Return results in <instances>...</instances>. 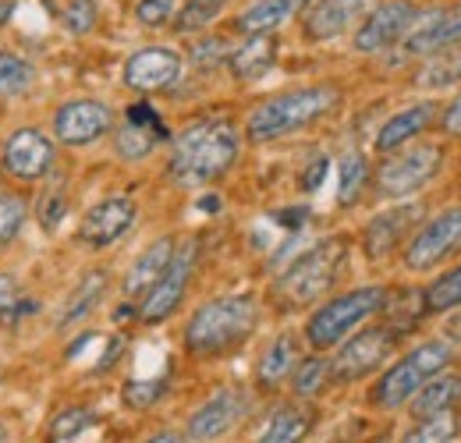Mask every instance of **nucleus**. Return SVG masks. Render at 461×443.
Listing matches in <instances>:
<instances>
[{
  "instance_id": "29",
  "label": "nucleus",
  "mask_w": 461,
  "mask_h": 443,
  "mask_svg": "<svg viewBox=\"0 0 461 443\" xmlns=\"http://www.w3.org/2000/svg\"><path fill=\"white\" fill-rule=\"evenodd\" d=\"M288 380H291L294 401H309V397H316L320 390L327 387V380H330V362H327L320 351H312V355H305V358L294 362Z\"/></svg>"
},
{
  "instance_id": "24",
  "label": "nucleus",
  "mask_w": 461,
  "mask_h": 443,
  "mask_svg": "<svg viewBox=\"0 0 461 443\" xmlns=\"http://www.w3.org/2000/svg\"><path fill=\"white\" fill-rule=\"evenodd\" d=\"M228 64L238 82H256L270 75L277 64V36H249L238 50H230Z\"/></svg>"
},
{
  "instance_id": "15",
  "label": "nucleus",
  "mask_w": 461,
  "mask_h": 443,
  "mask_svg": "<svg viewBox=\"0 0 461 443\" xmlns=\"http://www.w3.org/2000/svg\"><path fill=\"white\" fill-rule=\"evenodd\" d=\"M135 217H139V210H135V203H131L128 195L100 199V203L82 217V223H78V241H82L86 249H93V252L111 249V245H117V241L135 227Z\"/></svg>"
},
{
  "instance_id": "42",
  "label": "nucleus",
  "mask_w": 461,
  "mask_h": 443,
  "mask_svg": "<svg viewBox=\"0 0 461 443\" xmlns=\"http://www.w3.org/2000/svg\"><path fill=\"white\" fill-rule=\"evenodd\" d=\"M174 11H177V0H139L135 18H139V25H146V29H160V25L171 22Z\"/></svg>"
},
{
  "instance_id": "36",
  "label": "nucleus",
  "mask_w": 461,
  "mask_h": 443,
  "mask_svg": "<svg viewBox=\"0 0 461 443\" xmlns=\"http://www.w3.org/2000/svg\"><path fill=\"white\" fill-rule=\"evenodd\" d=\"M29 221V203L14 192H0V249L11 245Z\"/></svg>"
},
{
  "instance_id": "41",
  "label": "nucleus",
  "mask_w": 461,
  "mask_h": 443,
  "mask_svg": "<svg viewBox=\"0 0 461 443\" xmlns=\"http://www.w3.org/2000/svg\"><path fill=\"white\" fill-rule=\"evenodd\" d=\"M124 121L128 124H135V128H146V131H153L160 142L164 139H171V131H167V124L160 121V113L153 104H146V100H139V104H128V111H124Z\"/></svg>"
},
{
  "instance_id": "22",
  "label": "nucleus",
  "mask_w": 461,
  "mask_h": 443,
  "mask_svg": "<svg viewBox=\"0 0 461 443\" xmlns=\"http://www.w3.org/2000/svg\"><path fill=\"white\" fill-rule=\"evenodd\" d=\"M305 4L309 0H256L234 18V29L245 32V36H274Z\"/></svg>"
},
{
  "instance_id": "19",
  "label": "nucleus",
  "mask_w": 461,
  "mask_h": 443,
  "mask_svg": "<svg viewBox=\"0 0 461 443\" xmlns=\"http://www.w3.org/2000/svg\"><path fill=\"white\" fill-rule=\"evenodd\" d=\"M415 217H422L419 206H398V210H391V213L373 217V221L366 223V231H362V249H366V256H369V259L391 256V252L398 249L402 234L415 223Z\"/></svg>"
},
{
  "instance_id": "10",
  "label": "nucleus",
  "mask_w": 461,
  "mask_h": 443,
  "mask_svg": "<svg viewBox=\"0 0 461 443\" xmlns=\"http://www.w3.org/2000/svg\"><path fill=\"white\" fill-rule=\"evenodd\" d=\"M415 22H419V7L411 0H384L358 22L351 47L358 54H380V50L402 43L415 29Z\"/></svg>"
},
{
  "instance_id": "50",
  "label": "nucleus",
  "mask_w": 461,
  "mask_h": 443,
  "mask_svg": "<svg viewBox=\"0 0 461 443\" xmlns=\"http://www.w3.org/2000/svg\"><path fill=\"white\" fill-rule=\"evenodd\" d=\"M14 14V0H0V25H7Z\"/></svg>"
},
{
  "instance_id": "49",
  "label": "nucleus",
  "mask_w": 461,
  "mask_h": 443,
  "mask_svg": "<svg viewBox=\"0 0 461 443\" xmlns=\"http://www.w3.org/2000/svg\"><path fill=\"white\" fill-rule=\"evenodd\" d=\"M146 443H188V440H185V433H174V429H164V433L149 437Z\"/></svg>"
},
{
  "instance_id": "6",
  "label": "nucleus",
  "mask_w": 461,
  "mask_h": 443,
  "mask_svg": "<svg viewBox=\"0 0 461 443\" xmlns=\"http://www.w3.org/2000/svg\"><path fill=\"white\" fill-rule=\"evenodd\" d=\"M455 362V344L451 340H422L408 355H402L373 387V404L376 408H402L433 376H440Z\"/></svg>"
},
{
  "instance_id": "17",
  "label": "nucleus",
  "mask_w": 461,
  "mask_h": 443,
  "mask_svg": "<svg viewBox=\"0 0 461 443\" xmlns=\"http://www.w3.org/2000/svg\"><path fill=\"white\" fill-rule=\"evenodd\" d=\"M373 7H376L373 0H309L305 18H302L305 40H312V43L338 40L358 18H366Z\"/></svg>"
},
{
  "instance_id": "39",
  "label": "nucleus",
  "mask_w": 461,
  "mask_h": 443,
  "mask_svg": "<svg viewBox=\"0 0 461 443\" xmlns=\"http://www.w3.org/2000/svg\"><path fill=\"white\" fill-rule=\"evenodd\" d=\"M164 390H167L164 380H128L124 390H121V397H124L128 408L146 411V408H153V404L164 397Z\"/></svg>"
},
{
  "instance_id": "25",
  "label": "nucleus",
  "mask_w": 461,
  "mask_h": 443,
  "mask_svg": "<svg viewBox=\"0 0 461 443\" xmlns=\"http://www.w3.org/2000/svg\"><path fill=\"white\" fill-rule=\"evenodd\" d=\"M107 277H111L107 270H89L86 277L71 287V294L64 298V305H60V312H58V330H68V327L82 323V320L104 302V294H107Z\"/></svg>"
},
{
  "instance_id": "34",
  "label": "nucleus",
  "mask_w": 461,
  "mask_h": 443,
  "mask_svg": "<svg viewBox=\"0 0 461 443\" xmlns=\"http://www.w3.org/2000/svg\"><path fill=\"white\" fill-rule=\"evenodd\" d=\"M458 78H461V47L440 50V57H433L419 71V86H426V89H444V86H451Z\"/></svg>"
},
{
  "instance_id": "1",
  "label": "nucleus",
  "mask_w": 461,
  "mask_h": 443,
  "mask_svg": "<svg viewBox=\"0 0 461 443\" xmlns=\"http://www.w3.org/2000/svg\"><path fill=\"white\" fill-rule=\"evenodd\" d=\"M238 128L224 117H210V121H195L188 128H181L171 142V177L177 185H210L217 177H224L234 160H238Z\"/></svg>"
},
{
  "instance_id": "21",
  "label": "nucleus",
  "mask_w": 461,
  "mask_h": 443,
  "mask_svg": "<svg viewBox=\"0 0 461 443\" xmlns=\"http://www.w3.org/2000/svg\"><path fill=\"white\" fill-rule=\"evenodd\" d=\"M174 249H177V241H174L171 234H164V238H157L131 267H128V274H124V280H121V287H124V294L128 298H142L157 280H160V274L167 270V263H171Z\"/></svg>"
},
{
  "instance_id": "44",
  "label": "nucleus",
  "mask_w": 461,
  "mask_h": 443,
  "mask_svg": "<svg viewBox=\"0 0 461 443\" xmlns=\"http://www.w3.org/2000/svg\"><path fill=\"white\" fill-rule=\"evenodd\" d=\"M327 170H330V160L327 157H316L312 164L305 167V174H302V192H320L323 188V181H327Z\"/></svg>"
},
{
  "instance_id": "52",
  "label": "nucleus",
  "mask_w": 461,
  "mask_h": 443,
  "mask_svg": "<svg viewBox=\"0 0 461 443\" xmlns=\"http://www.w3.org/2000/svg\"><path fill=\"white\" fill-rule=\"evenodd\" d=\"M0 443H7V429L4 426H0Z\"/></svg>"
},
{
  "instance_id": "46",
  "label": "nucleus",
  "mask_w": 461,
  "mask_h": 443,
  "mask_svg": "<svg viewBox=\"0 0 461 443\" xmlns=\"http://www.w3.org/2000/svg\"><path fill=\"white\" fill-rule=\"evenodd\" d=\"M270 221L277 223V227H288V231H298L302 223L309 221V206H285V210L270 213Z\"/></svg>"
},
{
  "instance_id": "8",
  "label": "nucleus",
  "mask_w": 461,
  "mask_h": 443,
  "mask_svg": "<svg viewBox=\"0 0 461 443\" xmlns=\"http://www.w3.org/2000/svg\"><path fill=\"white\" fill-rule=\"evenodd\" d=\"M195 259H199V241H195V238H188V241H181V245L174 249L167 270L160 274V280H157V284L142 294V302H139V320H142V323L157 327V323L171 320L174 312H177V305L185 302V291H188V284H192V274H195Z\"/></svg>"
},
{
  "instance_id": "9",
  "label": "nucleus",
  "mask_w": 461,
  "mask_h": 443,
  "mask_svg": "<svg viewBox=\"0 0 461 443\" xmlns=\"http://www.w3.org/2000/svg\"><path fill=\"white\" fill-rule=\"evenodd\" d=\"M444 164V149L433 142H419L408 146L402 153H394L391 160H384L376 170V195L380 199H404L415 195L422 185H429L437 177V170Z\"/></svg>"
},
{
  "instance_id": "47",
  "label": "nucleus",
  "mask_w": 461,
  "mask_h": 443,
  "mask_svg": "<svg viewBox=\"0 0 461 443\" xmlns=\"http://www.w3.org/2000/svg\"><path fill=\"white\" fill-rule=\"evenodd\" d=\"M444 131L447 135H461V93L451 100V107L444 111Z\"/></svg>"
},
{
  "instance_id": "18",
  "label": "nucleus",
  "mask_w": 461,
  "mask_h": 443,
  "mask_svg": "<svg viewBox=\"0 0 461 443\" xmlns=\"http://www.w3.org/2000/svg\"><path fill=\"white\" fill-rule=\"evenodd\" d=\"M461 43V4L451 11H426L419 14L415 29L404 36V54L422 57V54H440L447 47Z\"/></svg>"
},
{
  "instance_id": "4",
  "label": "nucleus",
  "mask_w": 461,
  "mask_h": 443,
  "mask_svg": "<svg viewBox=\"0 0 461 443\" xmlns=\"http://www.w3.org/2000/svg\"><path fill=\"white\" fill-rule=\"evenodd\" d=\"M348 259V238H323L316 241L309 252H302L281 277L274 280L270 294L277 302V309L294 312L305 305H316L341 277Z\"/></svg>"
},
{
  "instance_id": "27",
  "label": "nucleus",
  "mask_w": 461,
  "mask_h": 443,
  "mask_svg": "<svg viewBox=\"0 0 461 443\" xmlns=\"http://www.w3.org/2000/svg\"><path fill=\"white\" fill-rule=\"evenodd\" d=\"M458 401H461V376L440 373V376H433L426 387L408 401V408H411L415 419H429V415H440V411L458 408Z\"/></svg>"
},
{
  "instance_id": "13",
  "label": "nucleus",
  "mask_w": 461,
  "mask_h": 443,
  "mask_svg": "<svg viewBox=\"0 0 461 443\" xmlns=\"http://www.w3.org/2000/svg\"><path fill=\"white\" fill-rule=\"evenodd\" d=\"M111 131H114V111L104 100H93V96L68 100L54 113V135H58V142L71 146V149L93 146Z\"/></svg>"
},
{
  "instance_id": "32",
  "label": "nucleus",
  "mask_w": 461,
  "mask_h": 443,
  "mask_svg": "<svg viewBox=\"0 0 461 443\" xmlns=\"http://www.w3.org/2000/svg\"><path fill=\"white\" fill-rule=\"evenodd\" d=\"M96 426V411L89 408H64L50 419V433L47 440L50 443H75L82 433H89Z\"/></svg>"
},
{
  "instance_id": "12",
  "label": "nucleus",
  "mask_w": 461,
  "mask_h": 443,
  "mask_svg": "<svg viewBox=\"0 0 461 443\" xmlns=\"http://www.w3.org/2000/svg\"><path fill=\"white\" fill-rule=\"evenodd\" d=\"M58 160V146L43 128H14L0 146V167L4 174L18 181H40L50 174Z\"/></svg>"
},
{
  "instance_id": "35",
  "label": "nucleus",
  "mask_w": 461,
  "mask_h": 443,
  "mask_svg": "<svg viewBox=\"0 0 461 443\" xmlns=\"http://www.w3.org/2000/svg\"><path fill=\"white\" fill-rule=\"evenodd\" d=\"M426 312H451L461 305V267L447 270L444 277H437L426 291Z\"/></svg>"
},
{
  "instance_id": "14",
  "label": "nucleus",
  "mask_w": 461,
  "mask_h": 443,
  "mask_svg": "<svg viewBox=\"0 0 461 443\" xmlns=\"http://www.w3.org/2000/svg\"><path fill=\"white\" fill-rule=\"evenodd\" d=\"M249 408H252V401H249L245 390H238V387L217 390L210 401H203V404L188 415L185 440H195V443L221 440L224 433H230V429L249 415Z\"/></svg>"
},
{
  "instance_id": "40",
  "label": "nucleus",
  "mask_w": 461,
  "mask_h": 443,
  "mask_svg": "<svg viewBox=\"0 0 461 443\" xmlns=\"http://www.w3.org/2000/svg\"><path fill=\"white\" fill-rule=\"evenodd\" d=\"M64 217H68V195H64L60 188L43 192V195H40V203H36V223H40L47 234H54Z\"/></svg>"
},
{
  "instance_id": "11",
  "label": "nucleus",
  "mask_w": 461,
  "mask_h": 443,
  "mask_svg": "<svg viewBox=\"0 0 461 443\" xmlns=\"http://www.w3.org/2000/svg\"><path fill=\"white\" fill-rule=\"evenodd\" d=\"M458 249H461V206H455V210L437 213L433 221L422 223L411 234V241L404 249V267L411 274H426V270L440 267Z\"/></svg>"
},
{
  "instance_id": "45",
  "label": "nucleus",
  "mask_w": 461,
  "mask_h": 443,
  "mask_svg": "<svg viewBox=\"0 0 461 443\" xmlns=\"http://www.w3.org/2000/svg\"><path fill=\"white\" fill-rule=\"evenodd\" d=\"M22 302V287L14 274H0V316H7L14 305Z\"/></svg>"
},
{
  "instance_id": "33",
  "label": "nucleus",
  "mask_w": 461,
  "mask_h": 443,
  "mask_svg": "<svg viewBox=\"0 0 461 443\" xmlns=\"http://www.w3.org/2000/svg\"><path fill=\"white\" fill-rule=\"evenodd\" d=\"M157 135L153 131H146V128H135V124H121L114 135V149L121 160H128V164H135V160H146L153 149H157Z\"/></svg>"
},
{
  "instance_id": "28",
  "label": "nucleus",
  "mask_w": 461,
  "mask_h": 443,
  "mask_svg": "<svg viewBox=\"0 0 461 443\" xmlns=\"http://www.w3.org/2000/svg\"><path fill=\"white\" fill-rule=\"evenodd\" d=\"M36 86V64L14 50H0V100H18Z\"/></svg>"
},
{
  "instance_id": "43",
  "label": "nucleus",
  "mask_w": 461,
  "mask_h": 443,
  "mask_svg": "<svg viewBox=\"0 0 461 443\" xmlns=\"http://www.w3.org/2000/svg\"><path fill=\"white\" fill-rule=\"evenodd\" d=\"M224 57H230L224 40H199V43L192 47V60H195V64H221Z\"/></svg>"
},
{
  "instance_id": "26",
  "label": "nucleus",
  "mask_w": 461,
  "mask_h": 443,
  "mask_svg": "<svg viewBox=\"0 0 461 443\" xmlns=\"http://www.w3.org/2000/svg\"><path fill=\"white\" fill-rule=\"evenodd\" d=\"M298 362V340L291 333H281L267 344V351L259 355V366H256V384L259 390H277L291 376Z\"/></svg>"
},
{
  "instance_id": "38",
  "label": "nucleus",
  "mask_w": 461,
  "mask_h": 443,
  "mask_svg": "<svg viewBox=\"0 0 461 443\" xmlns=\"http://www.w3.org/2000/svg\"><path fill=\"white\" fill-rule=\"evenodd\" d=\"M96 22H100L96 0H68L64 11H60V25L71 36H89L96 29Z\"/></svg>"
},
{
  "instance_id": "48",
  "label": "nucleus",
  "mask_w": 461,
  "mask_h": 443,
  "mask_svg": "<svg viewBox=\"0 0 461 443\" xmlns=\"http://www.w3.org/2000/svg\"><path fill=\"white\" fill-rule=\"evenodd\" d=\"M444 333H447L451 344H461V305H458V312H451V320H447Z\"/></svg>"
},
{
  "instance_id": "5",
  "label": "nucleus",
  "mask_w": 461,
  "mask_h": 443,
  "mask_svg": "<svg viewBox=\"0 0 461 443\" xmlns=\"http://www.w3.org/2000/svg\"><path fill=\"white\" fill-rule=\"evenodd\" d=\"M384 305H387V287H380V284H366V287H355V291H345V294L323 302L305 323L309 348L312 351L338 348L345 337H351L358 327H366V320L384 312Z\"/></svg>"
},
{
  "instance_id": "7",
  "label": "nucleus",
  "mask_w": 461,
  "mask_h": 443,
  "mask_svg": "<svg viewBox=\"0 0 461 443\" xmlns=\"http://www.w3.org/2000/svg\"><path fill=\"white\" fill-rule=\"evenodd\" d=\"M398 333L391 327H358L338 344V355L327 358L330 362V380L334 384H355L366 380L369 373H376L398 348Z\"/></svg>"
},
{
  "instance_id": "37",
  "label": "nucleus",
  "mask_w": 461,
  "mask_h": 443,
  "mask_svg": "<svg viewBox=\"0 0 461 443\" xmlns=\"http://www.w3.org/2000/svg\"><path fill=\"white\" fill-rule=\"evenodd\" d=\"M228 0H185V7L177 11V32H199L206 29L221 11H224Z\"/></svg>"
},
{
  "instance_id": "2",
  "label": "nucleus",
  "mask_w": 461,
  "mask_h": 443,
  "mask_svg": "<svg viewBox=\"0 0 461 443\" xmlns=\"http://www.w3.org/2000/svg\"><path fill=\"white\" fill-rule=\"evenodd\" d=\"M256 327H259V302L252 294L210 298L185 323V351L195 358H221L241 348Z\"/></svg>"
},
{
  "instance_id": "3",
  "label": "nucleus",
  "mask_w": 461,
  "mask_h": 443,
  "mask_svg": "<svg viewBox=\"0 0 461 443\" xmlns=\"http://www.w3.org/2000/svg\"><path fill=\"white\" fill-rule=\"evenodd\" d=\"M341 107V89L330 82H316V86H298L288 93H277L270 100H263L245 121V135L252 142H277L285 135H294L316 121H323L330 111Z\"/></svg>"
},
{
  "instance_id": "23",
  "label": "nucleus",
  "mask_w": 461,
  "mask_h": 443,
  "mask_svg": "<svg viewBox=\"0 0 461 443\" xmlns=\"http://www.w3.org/2000/svg\"><path fill=\"white\" fill-rule=\"evenodd\" d=\"M312 426H316V411L312 408H305L302 401L281 404V408L270 411L267 426L259 429V437L252 443H302L312 433Z\"/></svg>"
},
{
  "instance_id": "31",
  "label": "nucleus",
  "mask_w": 461,
  "mask_h": 443,
  "mask_svg": "<svg viewBox=\"0 0 461 443\" xmlns=\"http://www.w3.org/2000/svg\"><path fill=\"white\" fill-rule=\"evenodd\" d=\"M458 429H461L458 408H451V411L419 419V422L402 437V443H455L458 440Z\"/></svg>"
},
{
  "instance_id": "16",
  "label": "nucleus",
  "mask_w": 461,
  "mask_h": 443,
  "mask_svg": "<svg viewBox=\"0 0 461 443\" xmlns=\"http://www.w3.org/2000/svg\"><path fill=\"white\" fill-rule=\"evenodd\" d=\"M181 78V57L171 47H139L124 60L121 82L135 93H160L171 89Z\"/></svg>"
},
{
  "instance_id": "51",
  "label": "nucleus",
  "mask_w": 461,
  "mask_h": 443,
  "mask_svg": "<svg viewBox=\"0 0 461 443\" xmlns=\"http://www.w3.org/2000/svg\"><path fill=\"white\" fill-rule=\"evenodd\" d=\"M199 210H206V213H217V210H221V199H217V195H206V199L199 203Z\"/></svg>"
},
{
  "instance_id": "30",
  "label": "nucleus",
  "mask_w": 461,
  "mask_h": 443,
  "mask_svg": "<svg viewBox=\"0 0 461 443\" xmlns=\"http://www.w3.org/2000/svg\"><path fill=\"white\" fill-rule=\"evenodd\" d=\"M369 185V160L366 153L351 149L338 164V206H355Z\"/></svg>"
},
{
  "instance_id": "20",
  "label": "nucleus",
  "mask_w": 461,
  "mask_h": 443,
  "mask_svg": "<svg viewBox=\"0 0 461 443\" xmlns=\"http://www.w3.org/2000/svg\"><path fill=\"white\" fill-rule=\"evenodd\" d=\"M433 117H437V104H429V100L404 107L394 117H387L384 128L376 131V149L380 153H398L402 146H408L415 135H422L433 124Z\"/></svg>"
}]
</instances>
